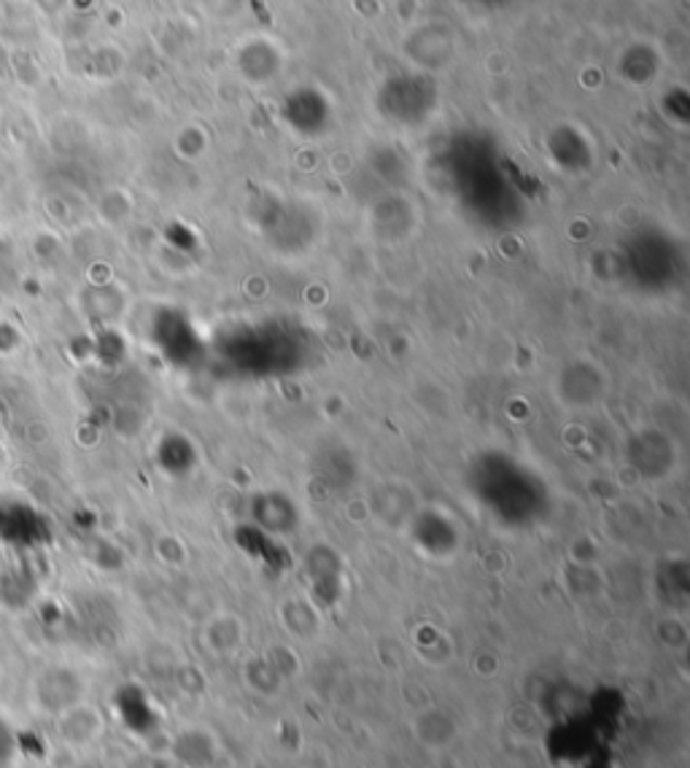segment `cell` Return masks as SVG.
<instances>
[{"label":"cell","mask_w":690,"mask_h":768,"mask_svg":"<svg viewBox=\"0 0 690 768\" xmlns=\"http://www.w3.org/2000/svg\"><path fill=\"white\" fill-rule=\"evenodd\" d=\"M16 750H20V739L9 722L0 717V768H11L16 760Z\"/></svg>","instance_id":"1"}]
</instances>
